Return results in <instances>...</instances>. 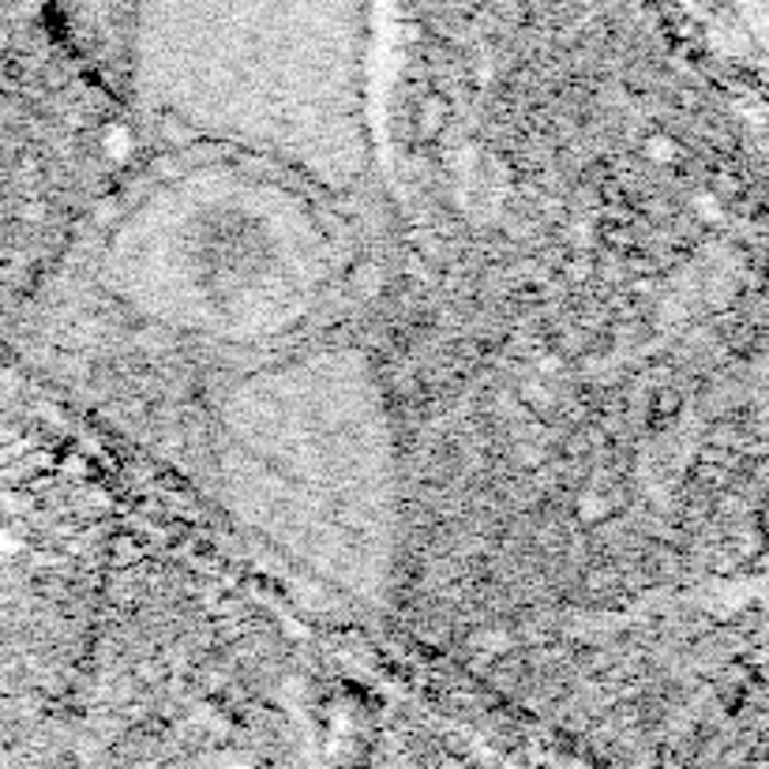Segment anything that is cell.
Wrapping results in <instances>:
<instances>
[{"label": "cell", "instance_id": "3957f363", "mask_svg": "<svg viewBox=\"0 0 769 769\" xmlns=\"http://www.w3.org/2000/svg\"><path fill=\"white\" fill-rule=\"evenodd\" d=\"M293 169L237 151L154 177L106 229L98 278L140 323L210 345H267L323 312L342 229Z\"/></svg>", "mask_w": 769, "mask_h": 769}, {"label": "cell", "instance_id": "6da1fadb", "mask_svg": "<svg viewBox=\"0 0 769 769\" xmlns=\"http://www.w3.org/2000/svg\"><path fill=\"white\" fill-rule=\"evenodd\" d=\"M204 462L263 552L369 604L398 556V451L372 361L353 345L271 356L210 391Z\"/></svg>", "mask_w": 769, "mask_h": 769}, {"label": "cell", "instance_id": "7a4b0ae2", "mask_svg": "<svg viewBox=\"0 0 769 769\" xmlns=\"http://www.w3.org/2000/svg\"><path fill=\"white\" fill-rule=\"evenodd\" d=\"M135 90L151 117L319 188L372 158L361 0H162L140 20Z\"/></svg>", "mask_w": 769, "mask_h": 769}]
</instances>
